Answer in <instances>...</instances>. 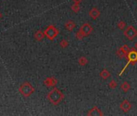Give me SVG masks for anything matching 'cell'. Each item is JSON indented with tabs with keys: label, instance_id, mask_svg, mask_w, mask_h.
I'll list each match as a JSON object with an SVG mask.
<instances>
[{
	"label": "cell",
	"instance_id": "obj_1",
	"mask_svg": "<svg viewBox=\"0 0 137 116\" xmlns=\"http://www.w3.org/2000/svg\"><path fill=\"white\" fill-rule=\"evenodd\" d=\"M48 99L53 105H57L61 102L64 98L63 93L57 88H54L48 93Z\"/></svg>",
	"mask_w": 137,
	"mask_h": 116
},
{
	"label": "cell",
	"instance_id": "obj_2",
	"mask_svg": "<svg viewBox=\"0 0 137 116\" xmlns=\"http://www.w3.org/2000/svg\"><path fill=\"white\" fill-rule=\"evenodd\" d=\"M19 90V92L22 95L27 98V97H29L31 93L34 92L35 90L29 82L26 81L20 86Z\"/></svg>",
	"mask_w": 137,
	"mask_h": 116
},
{
	"label": "cell",
	"instance_id": "obj_3",
	"mask_svg": "<svg viewBox=\"0 0 137 116\" xmlns=\"http://www.w3.org/2000/svg\"><path fill=\"white\" fill-rule=\"evenodd\" d=\"M45 32V35L49 39V40H52L53 39L56 37L58 34V30L54 26H48L47 28L45 29V31H44Z\"/></svg>",
	"mask_w": 137,
	"mask_h": 116
},
{
	"label": "cell",
	"instance_id": "obj_4",
	"mask_svg": "<svg viewBox=\"0 0 137 116\" xmlns=\"http://www.w3.org/2000/svg\"><path fill=\"white\" fill-rule=\"evenodd\" d=\"M124 36L127 37L128 40H133L137 36V30L133 26H128L124 31Z\"/></svg>",
	"mask_w": 137,
	"mask_h": 116
},
{
	"label": "cell",
	"instance_id": "obj_5",
	"mask_svg": "<svg viewBox=\"0 0 137 116\" xmlns=\"http://www.w3.org/2000/svg\"><path fill=\"white\" fill-rule=\"evenodd\" d=\"M127 58L128 60V62L127 64V65L126 66H128V64H135L136 61H137V52L135 51L134 49H132L131 51H130L128 55H127Z\"/></svg>",
	"mask_w": 137,
	"mask_h": 116
},
{
	"label": "cell",
	"instance_id": "obj_6",
	"mask_svg": "<svg viewBox=\"0 0 137 116\" xmlns=\"http://www.w3.org/2000/svg\"><path fill=\"white\" fill-rule=\"evenodd\" d=\"M79 30H80L82 33H83L84 36H89L90 33H91L93 28H92V27L90 25V24L86 23V24H84L81 25V27H80Z\"/></svg>",
	"mask_w": 137,
	"mask_h": 116
},
{
	"label": "cell",
	"instance_id": "obj_7",
	"mask_svg": "<svg viewBox=\"0 0 137 116\" xmlns=\"http://www.w3.org/2000/svg\"><path fill=\"white\" fill-rule=\"evenodd\" d=\"M131 104L128 101V100H124L120 104V109H121L123 112H128L131 110Z\"/></svg>",
	"mask_w": 137,
	"mask_h": 116
},
{
	"label": "cell",
	"instance_id": "obj_8",
	"mask_svg": "<svg viewBox=\"0 0 137 116\" xmlns=\"http://www.w3.org/2000/svg\"><path fill=\"white\" fill-rule=\"evenodd\" d=\"M57 79L55 77H48L45 81H44V84L47 86H53L57 84Z\"/></svg>",
	"mask_w": 137,
	"mask_h": 116
},
{
	"label": "cell",
	"instance_id": "obj_9",
	"mask_svg": "<svg viewBox=\"0 0 137 116\" xmlns=\"http://www.w3.org/2000/svg\"><path fill=\"white\" fill-rule=\"evenodd\" d=\"M89 15H90V16L92 19H96L98 17V16L100 15V12L96 7H93V8H91L90 10Z\"/></svg>",
	"mask_w": 137,
	"mask_h": 116
},
{
	"label": "cell",
	"instance_id": "obj_10",
	"mask_svg": "<svg viewBox=\"0 0 137 116\" xmlns=\"http://www.w3.org/2000/svg\"><path fill=\"white\" fill-rule=\"evenodd\" d=\"M87 115H102V113L98 107H94V108L90 110V111L87 113Z\"/></svg>",
	"mask_w": 137,
	"mask_h": 116
},
{
	"label": "cell",
	"instance_id": "obj_11",
	"mask_svg": "<svg viewBox=\"0 0 137 116\" xmlns=\"http://www.w3.org/2000/svg\"><path fill=\"white\" fill-rule=\"evenodd\" d=\"M75 27H76V24H75L74 22L72 21V20L67 21L66 23H65V28H66L68 31H73Z\"/></svg>",
	"mask_w": 137,
	"mask_h": 116
},
{
	"label": "cell",
	"instance_id": "obj_12",
	"mask_svg": "<svg viewBox=\"0 0 137 116\" xmlns=\"http://www.w3.org/2000/svg\"><path fill=\"white\" fill-rule=\"evenodd\" d=\"M100 77H102V79L104 80H106L107 78H109L110 77H111V73H109V71L106 69H104L101 71V73H100Z\"/></svg>",
	"mask_w": 137,
	"mask_h": 116
},
{
	"label": "cell",
	"instance_id": "obj_13",
	"mask_svg": "<svg viewBox=\"0 0 137 116\" xmlns=\"http://www.w3.org/2000/svg\"><path fill=\"white\" fill-rule=\"evenodd\" d=\"M120 88H121V90L124 93H127L131 89V86H130V84L128 83V81H124V82H123V83L121 84V86H120Z\"/></svg>",
	"mask_w": 137,
	"mask_h": 116
},
{
	"label": "cell",
	"instance_id": "obj_14",
	"mask_svg": "<svg viewBox=\"0 0 137 116\" xmlns=\"http://www.w3.org/2000/svg\"><path fill=\"white\" fill-rule=\"evenodd\" d=\"M45 36V32H42L41 31H37L35 33V38L37 40H41Z\"/></svg>",
	"mask_w": 137,
	"mask_h": 116
},
{
	"label": "cell",
	"instance_id": "obj_15",
	"mask_svg": "<svg viewBox=\"0 0 137 116\" xmlns=\"http://www.w3.org/2000/svg\"><path fill=\"white\" fill-rule=\"evenodd\" d=\"M116 54H117V56L119 57V58H124V57H127V54H126L123 50L121 48H119L117 52H116Z\"/></svg>",
	"mask_w": 137,
	"mask_h": 116
},
{
	"label": "cell",
	"instance_id": "obj_16",
	"mask_svg": "<svg viewBox=\"0 0 137 116\" xmlns=\"http://www.w3.org/2000/svg\"><path fill=\"white\" fill-rule=\"evenodd\" d=\"M87 63H88V60H87L86 57H81L79 59H78V64L81 66H84L86 65Z\"/></svg>",
	"mask_w": 137,
	"mask_h": 116
},
{
	"label": "cell",
	"instance_id": "obj_17",
	"mask_svg": "<svg viewBox=\"0 0 137 116\" xmlns=\"http://www.w3.org/2000/svg\"><path fill=\"white\" fill-rule=\"evenodd\" d=\"M71 10H72L73 12H75V13L78 12L79 10H80L79 4H78V3H74L73 5H72V6H71Z\"/></svg>",
	"mask_w": 137,
	"mask_h": 116
},
{
	"label": "cell",
	"instance_id": "obj_18",
	"mask_svg": "<svg viewBox=\"0 0 137 116\" xmlns=\"http://www.w3.org/2000/svg\"><path fill=\"white\" fill-rule=\"evenodd\" d=\"M60 46H61L62 48H67V47L69 46V42H68L66 40H65V39H63V40H61V42H60Z\"/></svg>",
	"mask_w": 137,
	"mask_h": 116
},
{
	"label": "cell",
	"instance_id": "obj_19",
	"mask_svg": "<svg viewBox=\"0 0 137 116\" xmlns=\"http://www.w3.org/2000/svg\"><path fill=\"white\" fill-rule=\"evenodd\" d=\"M117 26L119 29H121V30H123L125 27H126V24H125V22L123 21V20H120L119 23L117 24Z\"/></svg>",
	"mask_w": 137,
	"mask_h": 116
},
{
	"label": "cell",
	"instance_id": "obj_20",
	"mask_svg": "<svg viewBox=\"0 0 137 116\" xmlns=\"http://www.w3.org/2000/svg\"><path fill=\"white\" fill-rule=\"evenodd\" d=\"M109 86L111 89H115V88L117 87V82L116 81H114V80H111V81L109 82Z\"/></svg>",
	"mask_w": 137,
	"mask_h": 116
},
{
	"label": "cell",
	"instance_id": "obj_21",
	"mask_svg": "<svg viewBox=\"0 0 137 116\" xmlns=\"http://www.w3.org/2000/svg\"><path fill=\"white\" fill-rule=\"evenodd\" d=\"M83 37H85L84 35H83V33H82L80 30H78V32L76 33V38L78 39V40H81Z\"/></svg>",
	"mask_w": 137,
	"mask_h": 116
},
{
	"label": "cell",
	"instance_id": "obj_22",
	"mask_svg": "<svg viewBox=\"0 0 137 116\" xmlns=\"http://www.w3.org/2000/svg\"><path fill=\"white\" fill-rule=\"evenodd\" d=\"M121 48L123 50V52L128 55V53L131 51V48L127 45H123L122 47H121Z\"/></svg>",
	"mask_w": 137,
	"mask_h": 116
},
{
	"label": "cell",
	"instance_id": "obj_23",
	"mask_svg": "<svg viewBox=\"0 0 137 116\" xmlns=\"http://www.w3.org/2000/svg\"><path fill=\"white\" fill-rule=\"evenodd\" d=\"M73 1L74 2V3H78L79 4L82 1V0H73Z\"/></svg>",
	"mask_w": 137,
	"mask_h": 116
},
{
	"label": "cell",
	"instance_id": "obj_24",
	"mask_svg": "<svg viewBox=\"0 0 137 116\" xmlns=\"http://www.w3.org/2000/svg\"><path fill=\"white\" fill-rule=\"evenodd\" d=\"M135 48L137 49V42L135 43Z\"/></svg>",
	"mask_w": 137,
	"mask_h": 116
}]
</instances>
